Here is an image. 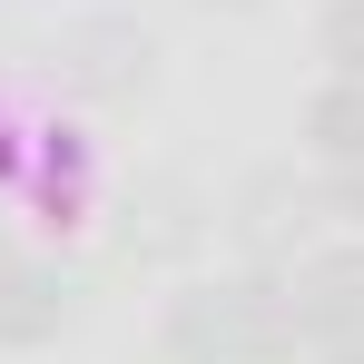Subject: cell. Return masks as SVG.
<instances>
[{
	"label": "cell",
	"mask_w": 364,
	"mask_h": 364,
	"mask_svg": "<svg viewBox=\"0 0 364 364\" xmlns=\"http://www.w3.org/2000/svg\"><path fill=\"white\" fill-rule=\"evenodd\" d=\"M20 158H30V148H20V119H10V99H0V178H20Z\"/></svg>",
	"instance_id": "obj_10"
},
{
	"label": "cell",
	"mask_w": 364,
	"mask_h": 364,
	"mask_svg": "<svg viewBox=\"0 0 364 364\" xmlns=\"http://www.w3.org/2000/svg\"><path fill=\"white\" fill-rule=\"evenodd\" d=\"M0 266H10V237H0Z\"/></svg>",
	"instance_id": "obj_13"
},
{
	"label": "cell",
	"mask_w": 364,
	"mask_h": 364,
	"mask_svg": "<svg viewBox=\"0 0 364 364\" xmlns=\"http://www.w3.org/2000/svg\"><path fill=\"white\" fill-rule=\"evenodd\" d=\"M296 325H286V276L246 266V276H207L168 305V364H286Z\"/></svg>",
	"instance_id": "obj_1"
},
{
	"label": "cell",
	"mask_w": 364,
	"mask_h": 364,
	"mask_svg": "<svg viewBox=\"0 0 364 364\" xmlns=\"http://www.w3.org/2000/svg\"><path fill=\"white\" fill-rule=\"evenodd\" d=\"M286 325H296L305 355H345V345H364V246L305 256L296 276H286Z\"/></svg>",
	"instance_id": "obj_2"
},
{
	"label": "cell",
	"mask_w": 364,
	"mask_h": 364,
	"mask_svg": "<svg viewBox=\"0 0 364 364\" xmlns=\"http://www.w3.org/2000/svg\"><path fill=\"white\" fill-rule=\"evenodd\" d=\"M197 237H207V207H197L187 178H148L138 187V207H128V256H187Z\"/></svg>",
	"instance_id": "obj_5"
},
{
	"label": "cell",
	"mask_w": 364,
	"mask_h": 364,
	"mask_svg": "<svg viewBox=\"0 0 364 364\" xmlns=\"http://www.w3.org/2000/svg\"><path fill=\"white\" fill-rule=\"evenodd\" d=\"M79 89H99V99L148 89V30H128V20L89 30V40H79Z\"/></svg>",
	"instance_id": "obj_7"
},
{
	"label": "cell",
	"mask_w": 364,
	"mask_h": 364,
	"mask_svg": "<svg viewBox=\"0 0 364 364\" xmlns=\"http://www.w3.org/2000/svg\"><path fill=\"white\" fill-rule=\"evenodd\" d=\"M89 305V276L79 266H0V355H30V345H60Z\"/></svg>",
	"instance_id": "obj_4"
},
{
	"label": "cell",
	"mask_w": 364,
	"mask_h": 364,
	"mask_svg": "<svg viewBox=\"0 0 364 364\" xmlns=\"http://www.w3.org/2000/svg\"><path fill=\"white\" fill-rule=\"evenodd\" d=\"M325 217V187L296 178V168H256V178L227 197V237L256 256V266H276V256H296V237Z\"/></svg>",
	"instance_id": "obj_3"
},
{
	"label": "cell",
	"mask_w": 364,
	"mask_h": 364,
	"mask_svg": "<svg viewBox=\"0 0 364 364\" xmlns=\"http://www.w3.org/2000/svg\"><path fill=\"white\" fill-rule=\"evenodd\" d=\"M315 364H364V345H345V355H315Z\"/></svg>",
	"instance_id": "obj_11"
},
{
	"label": "cell",
	"mask_w": 364,
	"mask_h": 364,
	"mask_svg": "<svg viewBox=\"0 0 364 364\" xmlns=\"http://www.w3.org/2000/svg\"><path fill=\"white\" fill-rule=\"evenodd\" d=\"M315 50H325V69H335V79H364V0H335V10H325Z\"/></svg>",
	"instance_id": "obj_9"
},
{
	"label": "cell",
	"mask_w": 364,
	"mask_h": 364,
	"mask_svg": "<svg viewBox=\"0 0 364 364\" xmlns=\"http://www.w3.org/2000/svg\"><path fill=\"white\" fill-rule=\"evenodd\" d=\"M30 187H40V207H60L50 227H69V207H79V187H89V148H60V138H40V158H30Z\"/></svg>",
	"instance_id": "obj_8"
},
{
	"label": "cell",
	"mask_w": 364,
	"mask_h": 364,
	"mask_svg": "<svg viewBox=\"0 0 364 364\" xmlns=\"http://www.w3.org/2000/svg\"><path fill=\"white\" fill-rule=\"evenodd\" d=\"M217 10H256V0H217Z\"/></svg>",
	"instance_id": "obj_12"
},
{
	"label": "cell",
	"mask_w": 364,
	"mask_h": 364,
	"mask_svg": "<svg viewBox=\"0 0 364 364\" xmlns=\"http://www.w3.org/2000/svg\"><path fill=\"white\" fill-rule=\"evenodd\" d=\"M305 148H315V168H355L364 158V79H325L305 99Z\"/></svg>",
	"instance_id": "obj_6"
}]
</instances>
